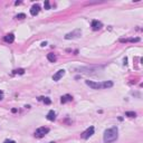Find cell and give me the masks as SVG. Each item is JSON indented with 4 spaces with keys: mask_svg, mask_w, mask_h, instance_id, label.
Here are the masks:
<instances>
[{
    "mask_svg": "<svg viewBox=\"0 0 143 143\" xmlns=\"http://www.w3.org/2000/svg\"><path fill=\"white\" fill-rule=\"evenodd\" d=\"M118 137H119V130L116 126H113L104 132L103 141L104 143H113L118 140Z\"/></svg>",
    "mask_w": 143,
    "mask_h": 143,
    "instance_id": "obj_1",
    "label": "cell"
},
{
    "mask_svg": "<svg viewBox=\"0 0 143 143\" xmlns=\"http://www.w3.org/2000/svg\"><path fill=\"white\" fill-rule=\"evenodd\" d=\"M103 68H104V66H101V65H91V66L74 67L75 71L82 73V74H90V75H94L100 71H102Z\"/></svg>",
    "mask_w": 143,
    "mask_h": 143,
    "instance_id": "obj_2",
    "label": "cell"
},
{
    "mask_svg": "<svg viewBox=\"0 0 143 143\" xmlns=\"http://www.w3.org/2000/svg\"><path fill=\"white\" fill-rule=\"evenodd\" d=\"M87 86H90L93 90H102V88H108L113 86V83L111 80L107 82H93V80H85Z\"/></svg>",
    "mask_w": 143,
    "mask_h": 143,
    "instance_id": "obj_3",
    "label": "cell"
},
{
    "mask_svg": "<svg viewBox=\"0 0 143 143\" xmlns=\"http://www.w3.org/2000/svg\"><path fill=\"white\" fill-rule=\"evenodd\" d=\"M80 35H82V30L75 29L74 32L66 34V35H65V39H75V38H79Z\"/></svg>",
    "mask_w": 143,
    "mask_h": 143,
    "instance_id": "obj_4",
    "label": "cell"
},
{
    "mask_svg": "<svg viewBox=\"0 0 143 143\" xmlns=\"http://www.w3.org/2000/svg\"><path fill=\"white\" fill-rule=\"evenodd\" d=\"M48 132H49V129H48V127H45V126L39 127V129L36 130L35 136H37V137H43V136H45V135L47 134Z\"/></svg>",
    "mask_w": 143,
    "mask_h": 143,
    "instance_id": "obj_5",
    "label": "cell"
},
{
    "mask_svg": "<svg viewBox=\"0 0 143 143\" xmlns=\"http://www.w3.org/2000/svg\"><path fill=\"white\" fill-rule=\"evenodd\" d=\"M93 134H94V127H93V126H90L87 130H85V131L83 132L82 134H80V136H82L83 139L86 140V139H88V137L92 136Z\"/></svg>",
    "mask_w": 143,
    "mask_h": 143,
    "instance_id": "obj_6",
    "label": "cell"
},
{
    "mask_svg": "<svg viewBox=\"0 0 143 143\" xmlns=\"http://www.w3.org/2000/svg\"><path fill=\"white\" fill-rule=\"evenodd\" d=\"M64 75H65V71H64V69H61V71H58V72H57L56 74L53 76V79L55 80V82H58V80L61 79L62 77L64 76Z\"/></svg>",
    "mask_w": 143,
    "mask_h": 143,
    "instance_id": "obj_7",
    "label": "cell"
},
{
    "mask_svg": "<svg viewBox=\"0 0 143 143\" xmlns=\"http://www.w3.org/2000/svg\"><path fill=\"white\" fill-rule=\"evenodd\" d=\"M102 22L98 21V20H93L92 21V29L93 30H100L102 28Z\"/></svg>",
    "mask_w": 143,
    "mask_h": 143,
    "instance_id": "obj_8",
    "label": "cell"
},
{
    "mask_svg": "<svg viewBox=\"0 0 143 143\" xmlns=\"http://www.w3.org/2000/svg\"><path fill=\"white\" fill-rule=\"evenodd\" d=\"M40 11V7L39 5H34L32 7V9H30V14H32V16H36V15H38Z\"/></svg>",
    "mask_w": 143,
    "mask_h": 143,
    "instance_id": "obj_9",
    "label": "cell"
},
{
    "mask_svg": "<svg viewBox=\"0 0 143 143\" xmlns=\"http://www.w3.org/2000/svg\"><path fill=\"white\" fill-rule=\"evenodd\" d=\"M4 40L6 41V43H9V44L14 43V40H15V35H14V34H8V35L5 36Z\"/></svg>",
    "mask_w": 143,
    "mask_h": 143,
    "instance_id": "obj_10",
    "label": "cell"
},
{
    "mask_svg": "<svg viewBox=\"0 0 143 143\" xmlns=\"http://www.w3.org/2000/svg\"><path fill=\"white\" fill-rule=\"evenodd\" d=\"M73 101V97L71 95H68V94H66V95H64V96H62L61 97V102L62 103H67V102H72Z\"/></svg>",
    "mask_w": 143,
    "mask_h": 143,
    "instance_id": "obj_11",
    "label": "cell"
},
{
    "mask_svg": "<svg viewBox=\"0 0 143 143\" xmlns=\"http://www.w3.org/2000/svg\"><path fill=\"white\" fill-rule=\"evenodd\" d=\"M55 119H56V113L54 111H49L47 114V120H49V121H55Z\"/></svg>",
    "mask_w": 143,
    "mask_h": 143,
    "instance_id": "obj_12",
    "label": "cell"
},
{
    "mask_svg": "<svg viewBox=\"0 0 143 143\" xmlns=\"http://www.w3.org/2000/svg\"><path fill=\"white\" fill-rule=\"evenodd\" d=\"M47 59L49 62H51V63H55V62H56V56L54 55L53 53H49L47 55Z\"/></svg>",
    "mask_w": 143,
    "mask_h": 143,
    "instance_id": "obj_13",
    "label": "cell"
},
{
    "mask_svg": "<svg viewBox=\"0 0 143 143\" xmlns=\"http://www.w3.org/2000/svg\"><path fill=\"white\" fill-rule=\"evenodd\" d=\"M139 38H131V39H120L121 43H135V41H139Z\"/></svg>",
    "mask_w": 143,
    "mask_h": 143,
    "instance_id": "obj_14",
    "label": "cell"
},
{
    "mask_svg": "<svg viewBox=\"0 0 143 143\" xmlns=\"http://www.w3.org/2000/svg\"><path fill=\"white\" fill-rule=\"evenodd\" d=\"M39 101H44V103L47 104V105H49V104L51 103V101L49 100L48 97H39Z\"/></svg>",
    "mask_w": 143,
    "mask_h": 143,
    "instance_id": "obj_15",
    "label": "cell"
},
{
    "mask_svg": "<svg viewBox=\"0 0 143 143\" xmlns=\"http://www.w3.org/2000/svg\"><path fill=\"white\" fill-rule=\"evenodd\" d=\"M125 115L129 116V118H135V116H136V113H135V112H126Z\"/></svg>",
    "mask_w": 143,
    "mask_h": 143,
    "instance_id": "obj_16",
    "label": "cell"
},
{
    "mask_svg": "<svg viewBox=\"0 0 143 143\" xmlns=\"http://www.w3.org/2000/svg\"><path fill=\"white\" fill-rule=\"evenodd\" d=\"M24 73H25V69H22V68L15 69V71H14V74H20V75H22Z\"/></svg>",
    "mask_w": 143,
    "mask_h": 143,
    "instance_id": "obj_17",
    "label": "cell"
},
{
    "mask_svg": "<svg viewBox=\"0 0 143 143\" xmlns=\"http://www.w3.org/2000/svg\"><path fill=\"white\" fill-rule=\"evenodd\" d=\"M17 19H24V18H26V15L25 14H18L16 16Z\"/></svg>",
    "mask_w": 143,
    "mask_h": 143,
    "instance_id": "obj_18",
    "label": "cell"
},
{
    "mask_svg": "<svg viewBox=\"0 0 143 143\" xmlns=\"http://www.w3.org/2000/svg\"><path fill=\"white\" fill-rule=\"evenodd\" d=\"M44 7H45V9H50V5H49V1H45V4H44Z\"/></svg>",
    "mask_w": 143,
    "mask_h": 143,
    "instance_id": "obj_19",
    "label": "cell"
},
{
    "mask_svg": "<svg viewBox=\"0 0 143 143\" xmlns=\"http://www.w3.org/2000/svg\"><path fill=\"white\" fill-rule=\"evenodd\" d=\"M4 143H16V142L12 141V140H5Z\"/></svg>",
    "mask_w": 143,
    "mask_h": 143,
    "instance_id": "obj_20",
    "label": "cell"
},
{
    "mask_svg": "<svg viewBox=\"0 0 143 143\" xmlns=\"http://www.w3.org/2000/svg\"><path fill=\"white\" fill-rule=\"evenodd\" d=\"M49 143H55V142H49Z\"/></svg>",
    "mask_w": 143,
    "mask_h": 143,
    "instance_id": "obj_21",
    "label": "cell"
}]
</instances>
